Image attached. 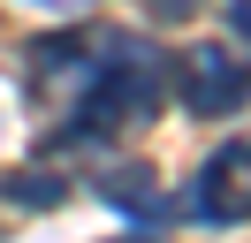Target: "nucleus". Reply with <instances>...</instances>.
I'll use <instances>...</instances> for the list:
<instances>
[{
  "label": "nucleus",
  "mask_w": 251,
  "mask_h": 243,
  "mask_svg": "<svg viewBox=\"0 0 251 243\" xmlns=\"http://www.w3.org/2000/svg\"><path fill=\"white\" fill-rule=\"evenodd\" d=\"M38 91H69L61 122L46 129V152H99L114 137L145 129L160 106L175 99V61L160 53L145 30H46L23 46Z\"/></svg>",
  "instance_id": "nucleus-1"
},
{
  "label": "nucleus",
  "mask_w": 251,
  "mask_h": 243,
  "mask_svg": "<svg viewBox=\"0 0 251 243\" xmlns=\"http://www.w3.org/2000/svg\"><path fill=\"white\" fill-rule=\"evenodd\" d=\"M183 220H198V228H244L251 220V137H221V152L198 160V175L183 190Z\"/></svg>",
  "instance_id": "nucleus-2"
},
{
  "label": "nucleus",
  "mask_w": 251,
  "mask_h": 243,
  "mask_svg": "<svg viewBox=\"0 0 251 243\" xmlns=\"http://www.w3.org/2000/svg\"><path fill=\"white\" fill-rule=\"evenodd\" d=\"M175 106L190 122H228L251 106V61H236L228 46H190L175 61Z\"/></svg>",
  "instance_id": "nucleus-3"
},
{
  "label": "nucleus",
  "mask_w": 251,
  "mask_h": 243,
  "mask_svg": "<svg viewBox=\"0 0 251 243\" xmlns=\"http://www.w3.org/2000/svg\"><path fill=\"white\" fill-rule=\"evenodd\" d=\"M92 190L107 197V205L122 213L129 228H152V236L168 228V197H160V182L145 175V167H99V175H92Z\"/></svg>",
  "instance_id": "nucleus-4"
},
{
  "label": "nucleus",
  "mask_w": 251,
  "mask_h": 243,
  "mask_svg": "<svg viewBox=\"0 0 251 243\" xmlns=\"http://www.w3.org/2000/svg\"><path fill=\"white\" fill-rule=\"evenodd\" d=\"M0 197H8V205H31V213H53L69 197V182L61 175H31V167H23V175H0Z\"/></svg>",
  "instance_id": "nucleus-5"
},
{
  "label": "nucleus",
  "mask_w": 251,
  "mask_h": 243,
  "mask_svg": "<svg viewBox=\"0 0 251 243\" xmlns=\"http://www.w3.org/2000/svg\"><path fill=\"white\" fill-rule=\"evenodd\" d=\"M145 8H152V15H160V23H183V15H198V8H205V0H145Z\"/></svg>",
  "instance_id": "nucleus-6"
},
{
  "label": "nucleus",
  "mask_w": 251,
  "mask_h": 243,
  "mask_svg": "<svg viewBox=\"0 0 251 243\" xmlns=\"http://www.w3.org/2000/svg\"><path fill=\"white\" fill-rule=\"evenodd\" d=\"M228 38L251 46V0H228Z\"/></svg>",
  "instance_id": "nucleus-7"
},
{
  "label": "nucleus",
  "mask_w": 251,
  "mask_h": 243,
  "mask_svg": "<svg viewBox=\"0 0 251 243\" xmlns=\"http://www.w3.org/2000/svg\"><path fill=\"white\" fill-rule=\"evenodd\" d=\"M107 243H160L152 228H129V236H107Z\"/></svg>",
  "instance_id": "nucleus-8"
}]
</instances>
